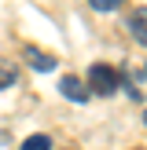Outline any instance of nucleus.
<instances>
[{"label": "nucleus", "instance_id": "f257e3e1", "mask_svg": "<svg viewBox=\"0 0 147 150\" xmlns=\"http://www.w3.org/2000/svg\"><path fill=\"white\" fill-rule=\"evenodd\" d=\"M85 84H88L92 95H114L118 88H121V73H118L114 66H107V62H92Z\"/></svg>", "mask_w": 147, "mask_h": 150}, {"label": "nucleus", "instance_id": "f03ea898", "mask_svg": "<svg viewBox=\"0 0 147 150\" xmlns=\"http://www.w3.org/2000/svg\"><path fill=\"white\" fill-rule=\"evenodd\" d=\"M59 92H63L66 99H74V103H88V99H92L85 77H59Z\"/></svg>", "mask_w": 147, "mask_h": 150}, {"label": "nucleus", "instance_id": "7ed1b4c3", "mask_svg": "<svg viewBox=\"0 0 147 150\" xmlns=\"http://www.w3.org/2000/svg\"><path fill=\"white\" fill-rule=\"evenodd\" d=\"M22 55H26V62L33 66L37 73H51L55 70V55H51V51H41V48H33V44H29V48H22Z\"/></svg>", "mask_w": 147, "mask_h": 150}, {"label": "nucleus", "instance_id": "20e7f679", "mask_svg": "<svg viewBox=\"0 0 147 150\" xmlns=\"http://www.w3.org/2000/svg\"><path fill=\"white\" fill-rule=\"evenodd\" d=\"M129 29H132V37L147 48V7H132V15H129Z\"/></svg>", "mask_w": 147, "mask_h": 150}, {"label": "nucleus", "instance_id": "39448f33", "mask_svg": "<svg viewBox=\"0 0 147 150\" xmlns=\"http://www.w3.org/2000/svg\"><path fill=\"white\" fill-rule=\"evenodd\" d=\"M19 150H51V136H44V132H33V136L22 139Z\"/></svg>", "mask_w": 147, "mask_h": 150}, {"label": "nucleus", "instance_id": "423d86ee", "mask_svg": "<svg viewBox=\"0 0 147 150\" xmlns=\"http://www.w3.org/2000/svg\"><path fill=\"white\" fill-rule=\"evenodd\" d=\"M88 7H92V11H99V15H107V11H118V7H121V0H88Z\"/></svg>", "mask_w": 147, "mask_h": 150}, {"label": "nucleus", "instance_id": "0eeeda50", "mask_svg": "<svg viewBox=\"0 0 147 150\" xmlns=\"http://www.w3.org/2000/svg\"><path fill=\"white\" fill-rule=\"evenodd\" d=\"M4 88H15V70L0 66V92H4Z\"/></svg>", "mask_w": 147, "mask_h": 150}, {"label": "nucleus", "instance_id": "6e6552de", "mask_svg": "<svg viewBox=\"0 0 147 150\" xmlns=\"http://www.w3.org/2000/svg\"><path fill=\"white\" fill-rule=\"evenodd\" d=\"M143 125H147V110H143Z\"/></svg>", "mask_w": 147, "mask_h": 150}, {"label": "nucleus", "instance_id": "1a4fd4ad", "mask_svg": "<svg viewBox=\"0 0 147 150\" xmlns=\"http://www.w3.org/2000/svg\"><path fill=\"white\" fill-rule=\"evenodd\" d=\"M143 70H147V66H143Z\"/></svg>", "mask_w": 147, "mask_h": 150}, {"label": "nucleus", "instance_id": "9d476101", "mask_svg": "<svg viewBox=\"0 0 147 150\" xmlns=\"http://www.w3.org/2000/svg\"><path fill=\"white\" fill-rule=\"evenodd\" d=\"M136 150H140V146H136Z\"/></svg>", "mask_w": 147, "mask_h": 150}]
</instances>
